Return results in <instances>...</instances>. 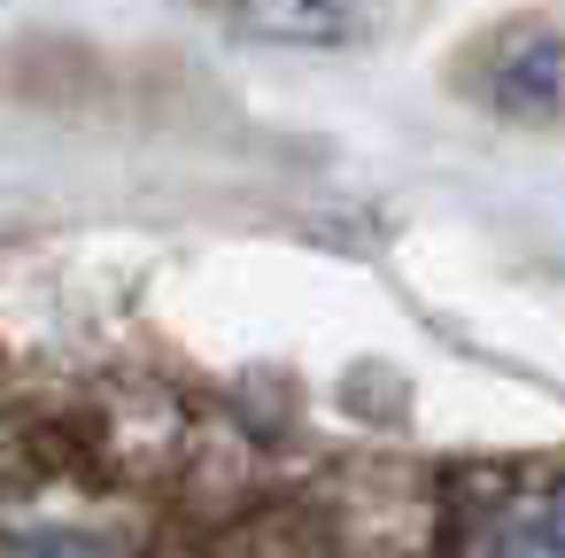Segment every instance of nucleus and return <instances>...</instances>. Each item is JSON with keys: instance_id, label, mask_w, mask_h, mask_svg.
Instances as JSON below:
<instances>
[{"instance_id": "4", "label": "nucleus", "mask_w": 565, "mask_h": 558, "mask_svg": "<svg viewBox=\"0 0 565 558\" xmlns=\"http://www.w3.org/2000/svg\"><path fill=\"white\" fill-rule=\"evenodd\" d=\"M511 558H565V481L511 519Z\"/></svg>"}, {"instance_id": "3", "label": "nucleus", "mask_w": 565, "mask_h": 558, "mask_svg": "<svg viewBox=\"0 0 565 558\" xmlns=\"http://www.w3.org/2000/svg\"><path fill=\"white\" fill-rule=\"evenodd\" d=\"M0 558H125V550L86 527H17V535H0Z\"/></svg>"}, {"instance_id": "2", "label": "nucleus", "mask_w": 565, "mask_h": 558, "mask_svg": "<svg viewBox=\"0 0 565 558\" xmlns=\"http://www.w3.org/2000/svg\"><path fill=\"white\" fill-rule=\"evenodd\" d=\"M225 17L264 48H349L380 24V0H225Z\"/></svg>"}, {"instance_id": "1", "label": "nucleus", "mask_w": 565, "mask_h": 558, "mask_svg": "<svg viewBox=\"0 0 565 558\" xmlns=\"http://www.w3.org/2000/svg\"><path fill=\"white\" fill-rule=\"evenodd\" d=\"M488 102L503 117H565V32L550 24H511L488 40Z\"/></svg>"}]
</instances>
